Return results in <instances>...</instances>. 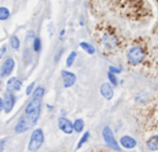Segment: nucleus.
<instances>
[{"label":"nucleus","mask_w":158,"mask_h":152,"mask_svg":"<svg viewBox=\"0 0 158 152\" xmlns=\"http://www.w3.org/2000/svg\"><path fill=\"white\" fill-rule=\"evenodd\" d=\"M4 145H5V141H4V140H1V141H0V152H2V148H4Z\"/></svg>","instance_id":"nucleus-31"},{"label":"nucleus","mask_w":158,"mask_h":152,"mask_svg":"<svg viewBox=\"0 0 158 152\" xmlns=\"http://www.w3.org/2000/svg\"><path fill=\"white\" fill-rule=\"evenodd\" d=\"M4 110V100H2V98L0 96V111H2Z\"/></svg>","instance_id":"nucleus-30"},{"label":"nucleus","mask_w":158,"mask_h":152,"mask_svg":"<svg viewBox=\"0 0 158 152\" xmlns=\"http://www.w3.org/2000/svg\"><path fill=\"white\" fill-rule=\"evenodd\" d=\"M100 93H101V95H102L106 100H110V99H112V96H114L112 87H111L109 83H102V84H101V87H100Z\"/></svg>","instance_id":"nucleus-12"},{"label":"nucleus","mask_w":158,"mask_h":152,"mask_svg":"<svg viewBox=\"0 0 158 152\" xmlns=\"http://www.w3.org/2000/svg\"><path fill=\"white\" fill-rule=\"evenodd\" d=\"M44 141V135H43V131L41 129H36L33 130V132L31 133V137H30V142H28V151L30 152H36L40 150V147L42 146Z\"/></svg>","instance_id":"nucleus-4"},{"label":"nucleus","mask_w":158,"mask_h":152,"mask_svg":"<svg viewBox=\"0 0 158 152\" xmlns=\"http://www.w3.org/2000/svg\"><path fill=\"white\" fill-rule=\"evenodd\" d=\"M21 88H22V80L21 79H19L16 77H12V78L7 79V82H6V91H9V93H16Z\"/></svg>","instance_id":"nucleus-7"},{"label":"nucleus","mask_w":158,"mask_h":152,"mask_svg":"<svg viewBox=\"0 0 158 152\" xmlns=\"http://www.w3.org/2000/svg\"><path fill=\"white\" fill-rule=\"evenodd\" d=\"M10 46H11L12 49H15V51L20 49V38H19L16 35H12V36L10 37Z\"/></svg>","instance_id":"nucleus-17"},{"label":"nucleus","mask_w":158,"mask_h":152,"mask_svg":"<svg viewBox=\"0 0 158 152\" xmlns=\"http://www.w3.org/2000/svg\"><path fill=\"white\" fill-rule=\"evenodd\" d=\"M135 99H136L137 103H146L147 101V94L144 91H139V93L136 94Z\"/></svg>","instance_id":"nucleus-22"},{"label":"nucleus","mask_w":158,"mask_h":152,"mask_svg":"<svg viewBox=\"0 0 158 152\" xmlns=\"http://www.w3.org/2000/svg\"><path fill=\"white\" fill-rule=\"evenodd\" d=\"M89 137H90V133H89V131H86V132H84V135L81 136V138L79 140V142H78V145H77V150H79L88 140H89Z\"/></svg>","instance_id":"nucleus-20"},{"label":"nucleus","mask_w":158,"mask_h":152,"mask_svg":"<svg viewBox=\"0 0 158 152\" xmlns=\"http://www.w3.org/2000/svg\"><path fill=\"white\" fill-rule=\"evenodd\" d=\"M75 58H77V52L75 51H73V52H70L69 53V56H68V58H67V67H70L73 63H74V61H75Z\"/></svg>","instance_id":"nucleus-24"},{"label":"nucleus","mask_w":158,"mask_h":152,"mask_svg":"<svg viewBox=\"0 0 158 152\" xmlns=\"http://www.w3.org/2000/svg\"><path fill=\"white\" fill-rule=\"evenodd\" d=\"M31 126H32V125L22 116V117L19 120V122L15 125L14 130H15V132H17V133H23V132H26L27 130H30Z\"/></svg>","instance_id":"nucleus-11"},{"label":"nucleus","mask_w":158,"mask_h":152,"mask_svg":"<svg viewBox=\"0 0 158 152\" xmlns=\"http://www.w3.org/2000/svg\"><path fill=\"white\" fill-rule=\"evenodd\" d=\"M109 72L116 74V73H120V69H118V68H115V67H110V68H109Z\"/></svg>","instance_id":"nucleus-28"},{"label":"nucleus","mask_w":158,"mask_h":152,"mask_svg":"<svg viewBox=\"0 0 158 152\" xmlns=\"http://www.w3.org/2000/svg\"><path fill=\"white\" fill-rule=\"evenodd\" d=\"M10 17V10L5 6H0V21H6Z\"/></svg>","instance_id":"nucleus-18"},{"label":"nucleus","mask_w":158,"mask_h":152,"mask_svg":"<svg viewBox=\"0 0 158 152\" xmlns=\"http://www.w3.org/2000/svg\"><path fill=\"white\" fill-rule=\"evenodd\" d=\"M84 129V121L83 119H77L74 122H73V131L75 132H81Z\"/></svg>","instance_id":"nucleus-16"},{"label":"nucleus","mask_w":158,"mask_h":152,"mask_svg":"<svg viewBox=\"0 0 158 152\" xmlns=\"http://www.w3.org/2000/svg\"><path fill=\"white\" fill-rule=\"evenodd\" d=\"M41 47H42V44H41V38H40V37H35V38H33V52L40 53Z\"/></svg>","instance_id":"nucleus-21"},{"label":"nucleus","mask_w":158,"mask_h":152,"mask_svg":"<svg viewBox=\"0 0 158 152\" xmlns=\"http://www.w3.org/2000/svg\"><path fill=\"white\" fill-rule=\"evenodd\" d=\"M43 94H44V88H43L42 85H40V87H37V88L35 89V91H32V99H35V100H41L42 96H43Z\"/></svg>","instance_id":"nucleus-15"},{"label":"nucleus","mask_w":158,"mask_h":152,"mask_svg":"<svg viewBox=\"0 0 158 152\" xmlns=\"http://www.w3.org/2000/svg\"><path fill=\"white\" fill-rule=\"evenodd\" d=\"M107 78H109V82L115 87V85H117V78H116V75L114 74V73H111V72H109L107 73Z\"/></svg>","instance_id":"nucleus-25"},{"label":"nucleus","mask_w":158,"mask_h":152,"mask_svg":"<svg viewBox=\"0 0 158 152\" xmlns=\"http://www.w3.org/2000/svg\"><path fill=\"white\" fill-rule=\"evenodd\" d=\"M102 137H104V141L106 142V145H107L109 147H111V148L115 150V151H120V146H118V143L116 142L115 136H114V132H112V130H111L109 126H105V127L102 129Z\"/></svg>","instance_id":"nucleus-5"},{"label":"nucleus","mask_w":158,"mask_h":152,"mask_svg":"<svg viewBox=\"0 0 158 152\" xmlns=\"http://www.w3.org/2000/svg\"><path fill=\"white\" fill-rule=\"evenodd\" d=\"M0 89H1V79H0Z\"/></svg>","instance_id":"nucleus-32"},{"label":"nucleus","mask_w":158,"mask_h":152,"mask_svg":"<svg viewBox=\"0 0 158 152\" xmlns=\"http://www.w3.org/2000/svg\"><path fill=\"white\" fill-rule=\"evenodd\" d=\"M58 127L62 132L70 135L73 132V122L67 117H59L58 119Z\"/></svg>","instance_id":"nucleus-9"},{"label":"nucleus","mask_w":158,"mask_h":152,"mask_svg":"<svg viewBox=\"0 0 158 152\" xmlns=\"http://www.w3.org/2000/svg\"><path fill=\"white\" fill-rule=\"evenodd\" d=\"M63 51H64L63 48H62L60 51H58V53H57V56H56V58H54V61H56V62L58 61V58H60V56H62V53H63Z\"/></svg>","instance_id":"nucleus-29"},{"label":"nucleus","mask_w":158,"mask_h":152,"mask_svg":"<svg viewBox=\"0 0 158 152\" xmlns=\"http://www.w3.org/2000/svg\"><path fill=\"white\" fill-rule=\"evenodd\" d=\"M14 68H15V61H14V58H12V57H7V58L2 62V64H1V67H0V77H1V78L9 77L10 73L14 70Z\"/></svg>","instance_id":"nucleus-6"},{"label":"nucleus","mask_w":158,"mask_h":152,"mask_svg":"<svg viewBox=\"0 0 158 152\" xmlns=\"http://www.w3.org/2000/svg\"><path fill=\"white\" fill-rule=\"evenodd\" d=\"M22 58H23V62L27 64V63H31L32 61V57H31V51L28 48H25L23 51V54H22Z\"/></svg>","instance_id":"nucleus-23"},{"label":"nucleus","mask_w":158,"mask_h":152,"mask_svg":"<svg viewBox=\"0 0 158 152\" xmlns=\"http://www.w3.org/2000/svg\"><path fill=\"white\" fill-rule=\"evenodd\" d=\"M127 62L132 65H137L139 63H142L146 58V51L143 49L142 46L139 44H133L128 48L127 54H126Z\"/></svg>","instance_id":"nucleus-3"},{"label":"nucleus","mask_w":158,"mask_h":152,"mask_svg":"<svg viewBox=\"0 0 158 152\" xmlns=\"http://www.w3.org/2000/svg\"><path fill=\"white\" fill-rule=\"evenodd\" d=\"M120 145H121L122 147L127 148V150H131V148L136 147L137 142H136V140H135L133 137H131V136H122V137L120 138Z\"/></svg>","instance_id":"nucleus-13"},{"label":"nucleus","mask_w":158,"mask_h":152,"mask_svg":"<svg viewBox=\"0 0 158 152\" xmlns=\"http://www.w3.org/2000/svg\"><path fill=\"white\" fill-rule=\"evenodd\" d=\"M146 146L149 151H158V135H153L152 137H149L146 142Z\"/></svg>","instance_id":"nucleus-14"},{"label":"nucleus","mask_w":158,"mask_h":152,"mask_svg":"<svg viewBox=\"0 0 158 152\" xmlns=\"http://www.w3.org/2000/svg\"><path fill=\"white\" fill-rule=\"evenodd\" d=\"M6 53V46L4 44V46H1V48H0V58H2V56Z\"/></svg>","instance_id":"nucleus-27"},{"label":"nucleus","mask_w":158,"mask_h":152,"mask_svg":"<svg viewBox=\"0 0 158 152\" xmlns=\"http://www.w3.org/2000/svg\"><path fill=\"white\" fill-rule=\"evenodd\" d=\"M94 36H95L96 42L101 47V49L105 52V54L116 52L121 46L118 35L109 25H104V23L98 25Z\"/></svg>","instance_id":"nucleus-1"},{"label":"nucleus","mask_w":158,"mask_h":152,"mask_svg":"<svg viewBox=\"0 0 158 152\" xmlns=\"http://www.w3.org/2000/svg\"><path fill=\"white\" fill-rule=\"evenodd\" d=\"M40 112H41V100H35L32 99L25 108V111H23V117L33 126L38 117H40Z\"/></svg>","instance_id":"nucleus-2"},{"label":"nucleus","mask_w":158,"mask_h":152,"mask_svg":"<svg viewBox=\"0 0 158 152\" xmlns=\"http://www.w3.org/2000/svg\"><path fill=\"white\" fill-rule=\"evenodd\" d=\"M60 73H62V78H63V85H64L65 88H69V87H72V85L75 83L77 77H75L74 73L67 72V70H62Z\"/></svg>","instance_id":"nucleus-10"},{"label":"nucleus","mask_w":158,"mask_h":152,"mask_svg":"<svg viewBox=\"0 0 158 152\" xmlns=\"http://www.w3.org/2000/svg\"><path fill=\"white\" fill-rule=\"evenodd\" d=\"M2 100H4V111H5V112H10V111L14 109L15 103H16V98H15L14 93L6 91V93L4 94Z\"/></svg>","instance_id":"nucleus-8"},{"label":"nucleus","mask_w":158,"mask_h":152,"mask_svg":"<svg viewBox=\"0 0 158 152\" xmlns=\"http://www.w3.org/2000/svg\"><path fill=\"white\" fill-rule=\"evenodd\" d=\"M33 87H35V83H31L27 88H26V94L27 95H30V94H32V90H33Z\"/></svg>","instance_id":"nucleus-26"},{"label":"nucleus","mask_w":158,"mask_h":152,"mask_svg":"<svg viewBox=\"0 0 158 152\" xmlns=\"http://www.w3.org/2000/svg\"><path fill=\"white\" fill-rule=\"evenodd\" d=\"M80 47L86 52V53H89V54H93L94 52H95V48H94V46L93 44H90V43H86V42H80Z\"/></svg>","instance_id":"nucleus-19"}]
</instances>
